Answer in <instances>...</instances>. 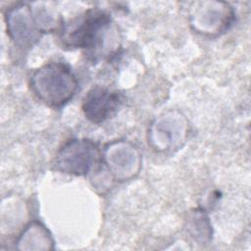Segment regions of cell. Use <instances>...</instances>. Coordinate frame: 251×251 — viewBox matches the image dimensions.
Segmentation results:
<instances>
[{
  "label": "cell",
  "instance_id": "obj_1",
  "mask_svg": "<svg viewBox=\"0 0 251 251\" xmlns=\"http://www.w3.org/2000/svg\"><path fill=\"white\" fill-rule=\"evenodd\" d=\"M57 30L63 46L83 50L93 62L115 56L121 46L120 31L110 14L97 8L61 22Z\"/></svg>",
  "mask_w": 251,
  "mask_h": 251
},
{
  "label": "cell",
  "instance_id": "obj_2",
  "mask_svg": "<svg viewBox=\"0 0 251 251\" xmlns=\"http://www.w3.org/2000/svg\"><path fill=\"white\" fill-rule=\"evenodd\" d=\"M28 84L34 96L52 108H60L74 98L78 80L71 67L61 61L48 62L32 72Z\"/></svg>",
  "mask_w": 251,
  "mask_h": 251
},
{
  "label": "cell",
  "instance_id": "obj_3",
  "mask_svg": "<svg viewBox=\"0 0 251 251\" xmlns=\"http://www.w3.org/2000/svg\"><path fill=\"white\" fill-rule=\"evenodd\" d=\"M4 20L8 36L22 49L31 48L45 32L58 29L61 23L55 22L43 8L34 9L26 2H18L9 7Z\"/></svg>",
  "mask_w": 251,
  "mask_h": 251
},
{
  "label": "cell",
  "instance_id": "obj_4",
  "mask_svg": "<svg viewBox=\"0 0 251 251\" xmlns=\"http://www.w3.org/2000/svg\"><path fill=\"white\" fill-rule=\"evenodd\" d=\"M102 165V150L88 138L67 141L57 152L53 169L62 174L85 176L97 173Z\"/></svg>",
  "mask_w": 251,
  "mask_h": 251
},
{
  "label": "cell",
  "instance_id": "obj_5",
  "mask_svg": "<svg viewBox=\"0 0 251 251\" xmlns=\"http://www.w3.org/2000/svg\"><path fill=\"white\" fill-rule=\"evenodd\" d=\"M192 29L205 36H217L228 30L235 21L233 8L222 1H194L188 7Z\"/></svg>",
  "mask_w": 251,
  "mask_h": 251
},
{
  "label": "cell",
  "instance_id": "obj_6",
  "mask_svg": "<svg viewBox=\"0 0 251 251\" xmlns=\"http://www.w3.org/2000/svg\"><path fill=\"white\" fill-rule=\"evenodd\" d=\"M109 176L114 181H127L134 178L142 166V155L139 149L126 140H115L105 145L102 151Z\"/></svg>",
  "mask_w": 251,
  "mask_h": 251
},
{
  "label": "cell",
  "instance_id": "obj_7",
  "mask_svg": "<svg viewBox=\"0 0 251 251\" xmlns=\"http://www.w3.org/2000/svg\"><path fill=\"white\" fill-rule=\"evenodd\" d=\"M188 132L185 117L177 111H169L156 118L148 131V143L159 152L178 150L184 143Z\"/></svg>",
  "mask_w": 251,
  "mask_h": 251
},
{
  "label": "cell",
  "instance_id": "obj_8",
  "mask_svg": "<svg viewBox=\"0 0 251 251\" xmlns=\"http://www.w3.org/2000/svg\"><path fill=\"white\" fill-rule=\"evenodd\" d=\"M123 102L122 95L105 86L96 85L82 99L81 110L89 122L99 125L112 118Z\"/></svg>",
  "mask_w": 251,
  "mask_h": 251
},
{
  "label": "cell",
  "instance_id": "obj_9",
  "mask_svg": "<svg viewBox=\"0 0 251 251\" xmlns=\"http://www.w3.org/2000/svg\"><path fill=\"white\" fill-rule=\"evenodd\" d=\"M15 243L21 250H52L54 248V240L49 230L38 221L30 222Z\"/></svg>",
  "mask_w": 251,
  "mask_h": 251
},
{
  "label": "cell",
  "instance_id": "obj_10",
  "mask_svg": "<svg viewBox=\"0 0 251 251\" xmlns=\"http://www.w3.org/2000/svg\"><path fill=\"white\" fill-rule=\"evenodd\" d=\"M188 232L194 237L195 240L201 238L202 242L210 240L212 235V227L209 222V218L205 214V211L195 209L188 217Z\"/></svg>",
  "mask_w": 251,
  "mask_h": 251
}]
</instances>
